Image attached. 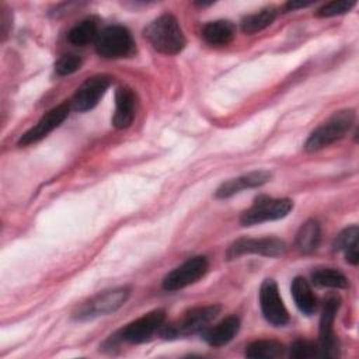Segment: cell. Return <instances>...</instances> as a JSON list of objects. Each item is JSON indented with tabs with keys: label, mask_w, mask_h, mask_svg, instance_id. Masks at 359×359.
Instances as JSON below:
<instances>
[{
	"label": "cell",
	"mask_w": 359,
	"mask_h": 359,
	"mask_svg": "<svg viewBox=\"0 0 359 359\" xmlns=\"http://www.w3.org/2000/svg\"><path fill=\"white\" fill-rule=\"evenodd\" d=\"M95 50L105 59H121L133 55L135 42L130 32L121 25H109L98 32Z\"/></svg>",
	"instance_id": "277c9868"
},
{
	"label": "cell",
	"mask_w": 359,
	"mask_h": 359,
	"mask_svg": "<svg viewBox=\"0 0 359 359\" xmlns=\"http://www.w3.org/2000/svg\"><path fill=\"white\" fill-rule=\"evenodd\" d=\"M240 320L236 316H230L217 323L216 325L206 328L202 337L210 346H223L237 335Z\"/></svg>",
	"instance_id": "2e32d148"
},
{
	"label": "cell",
	"mask_w": 359,
	"mask_h": 359,
	"mask_svg": "<svg viewBox=\"0 0 359 359\" xmlns=\"http://www.w3.org/2000/svg\"><path fill=\"white\" fill-rule=\"evenodd\" d=\"M358 238H359V229L356 226H351L342 230L334 241V250L344 251L345 259L352 265H356L359 262Z\"/></svg>",
	"instance_id": "d6986e66"
},
{
	"label": "cell",
	"mask_w": 359,
	"mask_h": 359,
	"mask_svg": "<svg viewBox=\"0 0 359 359\" xmlns=\"http://www.w3.org/2000/svg\"><path fill=\"white\" fill-rule=\"evenodd\" d=\"M7 11L8 10H3L1 11V31H3V36L7 35V31H8V27H10V21H11V17L8 15Z\"/></svg>",
	"instance_id": "83f0119b"
},
{
	"label": "cell",
	"mask_w": 359,
	"mask_h": 359,
	"mask_svg": "<svg viewBox=\"0 0 359 359\" xmlns=\"http://www.w3.org/2000/svg\"><path fill=\"white\" fill-rule=\"evenodd\" d=\"M98 24L95 18H86L76 24L67 32V41L76 46H86L90 42H95L98 36Z\"/></svg>",
	"instance_id": "ffe728a7"
},
{
	"label": "cell",
	"mask_w": 359,
	"mask_h": 359,
	"mask_svg": "<svg viewBox=\"0 0 359 359\" xmlns=\"http://www.w3.org/2000/svg\"><path fill=\"white\" fill-rule=\"evenodd\" d=\"M286 251V244L275 237L264 238H238L227 250V259H234L245 254H257L264 257H279Z\"/></svg>",
	"instance_id": "ba28073f"
},
{
	"label": "cell",
	"mask_w": 359,
	"mask_h": 359,
	"mask_svg": "<svg viewBox=\"0 0 359 359\" xmlns=\"http://www.w3.org/2000/svg\"><path fill=\"white\" fill-rule=\"evenodd\" d=\"M290 292H292L294 304L303 314L310 316L316 311L317 300H316V296L313 294V290H311L309 282L304 278L296 276L292 282Z\"/></svg>",
	"instance_id": "ac0fdd59"
},
{
	"label": "cell",
	"mask_w": 359,
	"mask_h": 359,
	"mask_svg": "<svg viewBox=\"0 0 359 359\" xmlns=\"http://www.w3.org/2000/svg\"><path fill=\"white\" fill-rule=\"evenodd\" d=\"M259 306L262 316L275 327H282L289 323L287 310L279 296L276 283L272 279H265L259 287Z\"/></svg>",
	"instance_id": "30bf717a"
},
{
	"label": "cell",
	"mask_w": 359,
	"mask_h": 359,
	"mask_svg": "<svg viewBox=\"0 0 359 359\" xmlns=\"http://www.w3.org/2000/svg\"><path fill=\"white\" fill-rule=\"evenodd\" d=\"M70 105L63 102L50 111H48L31 129H28L18 140L20 146H28L32 143L39 142L41 139L46 137L52 130H55L69 115Z\"/></svg>",
	"instance_id": "4fadbf2b"
},
{
	"label": "cell",
	"mask_w": 359,
	"mask_h": 359,
	"mask_svg": "<svg viewBox=\"0 0 359 359\" xmlns=\"http://www.w3.org/2000/svg\"><path fill=\"white\" fill-rule=\"evenodd\" d=\"M293 208L290 199L286 198H271L259 195L254 203L241 213L240 223L243 226H254L264 222L278 220L285 217Z\"/></svg>",
	"instance_id": "5b68a950"
},
{
	"label": "cell",
	"mask_w": 359,
	"mask_h": 359,
	"mask_svg": "<svg viewBox=\"0 0 359 359\" xmlns=\"http://www.w3.org/2000/svg\"><path fill=\"white\" fill-rule=\"evenodd\" d=\"M355 112L352 109L335 112L323 125L311 132L304 143V149L307 151H316L341 140L351 130Z\"/></svg>",
	"instance_id": "7a4b0ae2"
},
{
	"label": "cell",
	"mask_w": 359,
	"mask_h": 359,
	"mask_svg": "<svg viewBox=\"0 0 359 359\" xmlns=\"http://www.w3.org/2000/svg\"><path fill=\"white\" fill-rule=\"evenodd\" d=\"M236 35V27L231 21L217 20L208 22L202 28V38L205 42L213 46H223L233 41Z\"/></svg>",
	"instance_id": "e0dca14e"
},
{
	"label": "cell",
	"mask_w": 359,
	"mask_h": 359,
	"mask_svg": "<svg viewBox=\"0 0 359 359\" xmlns=\"http://www.w3.org/2000/svg\"><path fill=\"white\" fill-rule=\"evenodd\" d=\"M271 180V172L259 170V171H251L248 174H244L241 177L237 178H231L226 182H223L217 191H216V198H230L238 192H241L243 189L247 188H255V187H261L264 184H266Z\"/></svg>",
	"instance_id": "5bb4252c"
},
{
	"label": "cell",
	"mask_w": 359,
	"mask_h": 359,
	"mask_svg": "<svg viewBox=\"0 0 359 359\" xmlns=\"http://www.w3.org/2000/svg\"><path fill=\"white\" fill-rule=\"evenodd\" d=\"M310 6V3H294V1H289L286 4L287 10H294V8H302V7H307Z\"/></svg>",
	"instance_id": "f1b7e54d"
},
{
	"label": "cell",
	"mask_w": 359,
	"mask_h": 359,
	"mask_svg": "<svg viewBox=\"0 0 359 359\" xmlns=\"http://www.w3.org/2000/svg\"><path fill=\"white\" fill-rule=\"evenodd\" d=\"M276 17V8L265 7L258 13L247 15L241 22V29L245 34H255L269 27Z\"/></svg>",
	"instance_id": "603a6c76"
},
{
	"label": "cell",
	"mask_w": 359,
	"mask_h": 359,
	"mask_svg": "<svg viewBox=\"0 0 359 359\" xmlns=\"http://www.w3.org/2000/svg\"><path fill=\"white\" fill-rule=\"evenodd\" d=\"M208 268L209 264L205 257L189 258L165 275L163 279V287L168 292L184 289L203 278L208 272Z\"/></svg>",
	"instance_id": "8992f818"
},
{
	"label": "cell",
	"mask_w": 359,
	"mask_h": 359,
	"mask_svg": "<svg viewBox=\"0 0 359 359\" xmlns=\"http://www.w3.org/2000/svg\"><path fill=\"white\" fill-rule=\"evenodd\" d=\"M341 299L337 294H330L323 306L320 317V352L321 356H337V338L332 330L335 314L339 309Z\"/></svg>",
	"instance_id": "8fae6325"
},
{
	"label": "cell",
	"mask_w": 359,
	"mask_h": 359,
	"mask_svg": "<svg viewBox=\"0 0 359 359\" xmlns=\"http://www.w3.org/2000/svg\"><path fill=\"white\" fill-rule=\"evenodd\" d=\"M143 34L150 45L164 55H175L185 46L184 32L172 14L157 17L144 28Z\"/></svg>",
	"instance_id": "6da1fadb"
},
{
	"label": "cell",
	"mask_w": 359,
	"mask_h": 359,
	"mask_svg": "<svg viewBox=\"0 0 359 359\" xmlns=\"http://www.w3.org/2000/svg\"><path fill=\"white\" fill-rule=\"evenodd\" d=\"M129 297V289L118 287L114 290H107L90 299L76 313L77 320H88L97 316H105L118 310Z\"/></svg>",
	"instance_id": "52a82bcc"
},
{
	"label": "cell",
	"mask_w": 359,
	"mask_h": 359,
	"mask_svg": "<svg viewBox=\"0 0 359 359\" xmlns=\"http://www.w3.org/2000/svg\"><path fill=\"white\" fill-rule=\"evenodd\" d=\"M285 348L282 344L272 339H258L251 342L245 349V356L252 359H272L282 356Z\"/></svg>",
	"instance_id": "7402d4cb"
},
{
	"label": "cell",
	"mask_w": 359,
	"mask_h": 359,
	"mask_svg": "<svg viewBox=\"0 0 359 359\" xmlns=\"http://www.w3.org/2000/svg\"><path fill=\"white\" fill-rule=\"evenodd\" d=\"M219 313L220 306L216 304L191 309L187 313H184V316L178 321L170 325H163L160 328L161 335L165 338H174L205 331L208 325L217 317Z\"/></svg>",
	"instance_id": "3957f363"
},
{
	"label": "cell",
	"mask_w": 359,
	"mask_h": 359,
	"mask_svg": "<svg viewBox=\"0 0 359 359\" xmlns=\"http://www.w3.org/2000/svg\"><path fill=\"white\" fill-rule=\"evenodd\" d=\"M321 238L320 224L316 220H307L296 236V245L300 252L310 254L317 250Z\"/></svg>",
	"instance_id": "44dd1931"
},
{
	"label": "cell",
	"mask_w": 359,
	"mask_h": 359,
	"mask_svg": "<svg viewBox=\"0 0 359 359\" xmlns=\"http://www.w3.org/2000/svg\"><path fill=\"white\" fill-rule=\"evenodd\" d=\"M136 114V95L129 87H119L115 93V114L112 123L118 129L130 126Z\"/></svg>",
	"instance_id": "9a60e30c"
},
{
	"label": "cell",
	"mask_w": 359,
	"mask_h": 359,
	"mask_svg": "<svg viewBox=\"0 0 359 359\" xmlns=\"http://www.w3.org/2000/svg\"><path fill=\"white\" fill-rule=\"evenodd\" d=\"M356 3L349 0H334L330 3H325L323 7L318 8L317 15L318 17H334L339 14L348 13Z\"/></svg>",
	"instance_id": "484cf974"
},
{
	"label": "cell",
	"mask_w": 359,
	"mask_h": 359,
	"mask_svg": "<svg viewBox=\"0 0 359 359\" xmlns=\"http://www.w3.org/2000/svg\"><path fill=\"white\" fill-rule=\"evenodd\" d=\"M111 84V77L98 74L88 77L74 93L72 104L76 111L86 112L93 109L105 94Z\"/></svg>",
	"instance_id": "7c38bea8"
},
{
	"label": "cell",
	"mask_w": 359,
	"mask_h": 359,
	"mask_svg": "<svg viewBox=\"0 0 359 359\" xmlns=\"http://www.w3.org/2000/svg\"><path fill=\"white\" fill-rule=\"evenodd\" d=\"M165 320L164 310H153L135 321L129 323L126 327H123L118 337L121 341L129 342V344H142L144 341H149L151 335L158 331Z\"/></svg>",
	"instance_id": "9c48e42d"
},
{
	"label": "cell",
	"mask_w": 359,
	"mask_h": 359,
	"mask_svg": "<svg viewBox=\"0 0 359 359\" xmlns=\"http://www.w3.org/2000/svg\"><path fill=\"white\" fill-rule=\"evenodd\" d=\"M290 356L297 359H306V358H314L321 356L320 346L304 339H299L292 344L290 346Z\"/></svg>",
	"instance_id": "d4e9b609"
},
{
	"label": "cell",
	"mask_w": 359,
	"mask_h": 359,
	"mask_svg": "<svg viewBox=\"0 0 359 359\" xmlns=\"http://www.w3.org/2000/svg\"><path fill=\"white\" fill-rule=\"evenodd\" d=\"M81 66V59L76 55H63L56 63L55 70L60 76H67L77 72Z\"/></svg>",
	"instance_id": "4316f807"
},
{
	"label": "cell",
	"mask_w": 359,
	"mask_h": 359,
	"mask_svg": "<svg viewBox=\"0 0 359 359\" xmlns=\"http://www.w3.org/2000/svg\"><path fill=\"white\" fill-rule=\"evenodd\" d=\"M314 285L330 289H345L348 286L346 276L334 268H320L311 273Z\"/></svg>",
	"instance_id": "cb8c5ba5"
}]
</instances>
